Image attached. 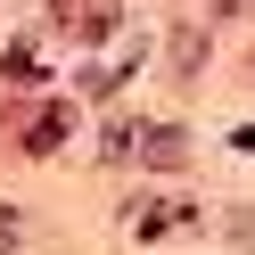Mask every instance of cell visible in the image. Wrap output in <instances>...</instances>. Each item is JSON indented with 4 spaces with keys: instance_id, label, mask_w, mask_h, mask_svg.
<instances>
[{
    "instance_id": "4",
    "label": "cell",
    "mask_w": 255,
    "mask_h": 255,
    "mask_svg": "<svg viewBox=\"0 0 255 255\" xmlns=\"http://www.w3.org/2000/svg\"><path fill=\"white\" fill-rule=\"evenodd\" d=\"M140 156L173 173V165H189V140H181V132H140Z\"/></svg>"
},
{
    "instance_id": "5",
    "label": "cell",
    "mask_w": 255,
    "mask_h": 255,
    "mask_svg": "<svg viewBox=\"0 0 255 255\" xmlns=\"http://www.w3.org/2000/svg\"><path fill=\"white\" fill-rule=\"evenodd\" d=\"M0 247H17V214H8V206H0Z\"/></svg>"
},
{
    "instance_id": "2",
    "label": "cell",
    "mask_w": 255,
    "mask_h": 255,
    "mask_svg": "<svg viewBox=\"0 0 255 255\" xmlns=\"http://www.w3.org/2000/svg\"><path fill=\"white\" fill-rule=\"evenodd\" d=\"M66 124H74L66 107H41V116H25V156H50L58 140H66Z\"/></svg>"
},
{
    "instance_id": "3",
    "label": "cell",
    "mask_w": 255,
    "mask_h": 255,
    "mask_svg": "<svg viewBox=\"0 0 255 255\" xmlns=\"http://www.w3.org/2000/svg\"><path fill=\"white\" fill-rule=\"evenodd\" d=\"M107 25H116V8H107V0H66V33H74V41H99Z\"/></svg>"
},
{
    "instance_id": "1",
    "label": "cell",
    "mask_w": 255,
    "mask_h": 255,
    "mask_svg": "<svg viewBox=\"0 0 255 255\" xmlns=\"http://www.w3.org/2000/svg\"><path fill=\"white\" fill-rule=\"evenodd\" d=\"M181 222H189V206H173V198H140L132 206V231L140 239H165V231H181Z\"/></svg>"
}]
</instances>
